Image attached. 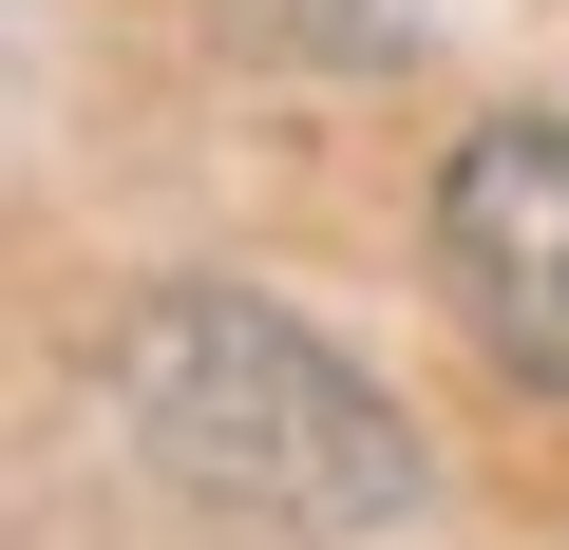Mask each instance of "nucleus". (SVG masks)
Here are the masks:
<instances>
[{
    "label": "nucleus",
    "mask_w": 569,
    "mask_h": 550,
    "mask_svg": "<svg viewBox=\"0 0 569 550\" xmlns=\"http://www.w3.org/2000/svg\"><path fill=\"white\" fill-rule=\"evenodd\" d=\"M96 380H114V437H133L171 493H209V512H266V531H399V512H418L399 399H380L342 342H305L284 304L152 286V304H114Z\"/></svg>",
    "instance_id": "nucleus-1"
},
{
    "label": "nucleus",
    "mask_w": 569,
    "mask_h": 550,
    "mask_svg": "<svg viewBox=\"0 0 569 550\" xmlns=\"http://www.w3.org/2000/svg\"><path fill=\"white\" fill-rule=\"evenodd\" d=\"M437 286H456V323L512 380L569 399V114L456 133V171H437Z\"/></svg>",
    "instance_id": "nucleus-2"
}]
</instances>
